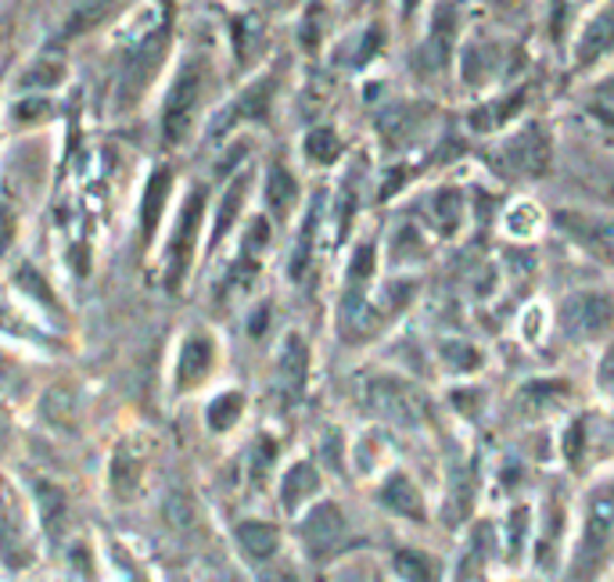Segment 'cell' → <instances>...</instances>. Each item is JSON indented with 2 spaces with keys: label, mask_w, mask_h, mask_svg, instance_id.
Segmentation results:
<instances>
[{
  "label": "cell",
  "mask_w": 614,
  "mask_h": 582,
  "mask_svg": "<svg viewBox=\"0 0 614 582\" xmlns=\"http://www.w3.org/2000/svg\"><path fill=\"white\" fill-rule=\"evenodd\" d=\"M381 503L399 518H417V522H424V500L406 474H389L385 489H381Z\"/></svg>",
  "instance_id": "cell-14"
},
{
  "label": "cell",
  "mask_w": 614,
  "mask_h": 582,
  "mask_svg": "<svg viewBox=\"0 0 614 582\" xmlns=\"http://www.w3.org/2000/svg\"><path fill=\"white\" fill-rule=\"evenodd\" d=\"M0 558H4L11 569H22V564H29L26 535H22V529H19L14 518H4V522H0Z\"/></svg>",
  "instance_id": "cell-28"
},
{
  "label": "cell",
  "mask_w": 614,
  "mask_h": 582,
  "mask_svg": "<svg viewBox=\"0 0 614 582\" xmlns=\"http://www.w3.org/2000/svg\"><path fill=\"white\" fill-rule=\"evenodd\" d=\"M561 223L567 227L572 234H578L582 244H590V249L601 255V259H611V231L604 223H593L586 217H575V212H564Z\"/></svg>",
  "instance_id": "cell-24"
},
{
  "label": "cell",
  "mask_w": 614,
  "mask_h": 582,
  "mask_svg": "<svg viewBox=\"0 0 614 582\" xmlns=\"http://www.w3.org/2000/svg\"><path fill=\"white\" fill-rule=\"evenodd\" d=\"M381 43H385V40H381V29L374 26V29H371V33H366V37H363V48H360V58H356V61H360V66H363V61H371V58L378 54V48H381Z\"/></svg>",
  "instance_id": "cell-43"
},
{
  "label": "cell",
  "mask_w": 614,
  "mask_h": 582,
  "mask_svg": "<svg viewBox=\"0 0 614 582\" xmlns=\"http://www.w3.org/2000/svg\"><path fill=\"white\" fill-rule=\"evenodd\" d=\"M320 14H324V11H320L316 4L310 8V14H305V22H302V43H305V48H316V40H320V26H316V19H320Z\"/></svg>",
  "instance_id": "cell-42"
},
{
  "label": "cell",
  "mask_w": 614,
  "mask_h": 582,
  "mask_svg": "<svg viewBox=\"0 0 614 582\" xmlns=\"http://www.w3.org/2000/svg\"><path fill=\"white\" fill-rule=\"evenodd\" d=\"M238 543L249 558L255 561H266L270 554H278V543H281V532L273 529L270 522H241L238 525Z\"/></svg>",
  "instance_id": "cell-20"
},
{
  "label": "cell",
  "mask_w": 614,
  "mask_h": 582,
  "mask_svg": "<svg viewBox=\"0 0 614 582\" xmlns=\"http://www.w3.org/2000/svg\"><path fill=\"white\" fill-rule=\"evenodd\" d=\"M0 37H4V26H0Z\"/></svg>",
  "instance_id": "cell-46"
},
{
  "label": "cell",
  "mask_w": 614,
  "mask_h": 582,
  "mask_svg": "<svg viewBox=\"0 0 614 582\" xmlns=\"http://www.w3.org/2000/svg\"><path fill=\"white\" fill-rule=\"evenodd\" d=\"M582 432H586V428H582V421H578V424H572V432H567L564 450H567V456H572V461H578V442H582Z\"/></svg>",
  "instance_id": "cell-44"
},
{
  "label": "cell",
  "mask_w": 614,
  "mask_h": 582,
  "mask_svg": "<svg viewBox=\"0 0 614 582\" xmlns=\"http://www.w3.org/2000/svg\"><path fill=\"white\" fill-rule=\"evenodd\" d=\"M320 212H324V205L313 202L310 217H305V223H302L299 244H295V259H291V278H302L305 263H310V255H313V241H316V227H320Z\"/></svg>",
  "instance_id": "cell-29"
},
{
  "label": "cell",
  "mask_w": 614,
  "mask_h": 582,
  "mask_svg": "<svg viewBox=\"0 0 614 582\" xmlns=\"http://www.w3.org/2000/svg\"><path fill=\"white\" fill-rule=\"evenodd\" d=\"M212 360H217V345H212V339L205 331L191 334L188 342H183L180 349V363H177V389L188 392L194 385H202V381L209 378L212 371Z\"/></svg>",
  "instance_id": "cell-10"
},
{
  "label": "cell",
  "mask_w": 614,
  "mask_h": 582,
  "mask_svg": "<svg viewBox=\"0 0 614 582\" xmlns=\"http://www.w3.org/2000/svg\"><path fill=\"white\" fill-rule=\"evenodd\" d=\"M241 413H244V395L241 392H223V395H217V400L209 403L205 421H209L212 432H227V428L238 424Z\"/></svg>",
  "instance_id": "cell-27"
},
{
  "label": "cell",
  "mask_w": 614,
  "mask_h": 582,
  "mask_svg": "<svg viewBox=\"0 0 614 582\" xmlns=\"http://www.w3.org/2000/svg\"><path fill=\"white\" fill-rule=\"evenodd\" d=\"M456 33H460V14H456L453 0H446V4H439V11H435L432 37H427V48H424V61H427V66H432V69L446 66L450 54H453Z\"/></svg>",
  "instance_id": "cell-12"
},
{
  "label": "cell",
  "mask_w": 614,
  "mask_h": 582,
  "mask_svg": "<svg viewBox=\"0 0 614 582\" xmlns=\"http://www.w3.org/2000/svg\"><path fill=\"white\" fill-rule=\"evenodd\" d=\"M205 94V66L202 61H188L180 69L173 90L165 98V112H162V141L165 144H183L188 133L194 127V116H198V104H202Z\"/></svg>",
  "instance_id": "cell-1"
},
{
  "label": "cell",
  "mask_w": 614,
  "mask_h": 582,
  "mask_svg": "<svg viewBox=\"0 0 614 582\" xmlns=\"http://www.w3.org/2000/svg\"><path fill=\"white\" fill-rule=\"evenodd\" d=\"M614 324V302L601 291H578L561 305V328L572 339H596Z\"/></svg>",
  "instance_id": "cell-5"
},
{
  "label": "cell",
  "mask_w": 614,
  "mask_h": 582,
  "mask_svg": "<svg viewBox=\"0 0 614 582\" xmlns=\"http://www.w3.org/2000/svg\"><path fill=\"white\" fill-rule=\"evenodd\" d=\"M51 112V104L48 101H22V104H14V119L19 122H37Z\"/></svg>",
  "instance_id": "cell-40"
},
{
  "label": "cell",
  "mask_w": 614,
  "mask_h": 582,
  "mask_svg": "<svg viewBox=\"0 0 614 582\" xmlns=\"http://www.w3.org/2000/svg\"><path fill=\"white\" fill-rule=\"evenodd\" d=\"M72 410H76V400L66 392V389H58V392H51L48 395V407H43V413L54 421V424H72Z\"/></svg>",
  "instance_id": "cell-35"
},
{
  "label": "cell",
  "mask_w": 614,
  "mask_h": 582,
  "mask_svg": "<svg viewBox=\"0 0 614 582\" xmlns=\"http://www.w3.org/2000/svg\"><path fill=\"white\" fill-rule=\"evenodd\" d=\"M371 270H374V244H360L356 259H352V267H349V281L363 284L366 278H371Z\"/></svg>",
  "instance_id": "cell-37"
},
{
  "label": "cell",
  "mask_w": 614,
  "mask_h": 582,
  "mask_svg": "<svg viewBox=\"0 0 614 582\" xmlns=\"http://www.w3.org/2000/svg\"><path fill=\"white\" fill-rule=\"evenodd\" d=\"M273 442L270 439H259V450H255V461H252V479L255 482H263V474H266V468L273 464Z\"/></svg>",
  "instance_id": "cell-39"
},
{
  "label": "cell",
  "mask_w": 614,
  "mask_h": 582,
  "mask_svg": "<svg viewBox=\"0 0 614 582\" xmlns=\"http://www.w3.org/2000/svg\"><path fill=\"white\" fill-rule=\"evenodd\" d=\"M119 8V0H80V4L72 8V14L66 19V29H61V37H80V33H90L94 26H101L109 14Z\"/></svg>",
  "instance_id": "cell-21"
},
{
  "label": "cell",
  "mask_w": 614,
  "mask_h": 582,
  "mask_svg": "<svg viewBox=\"0 0 614 582\" xmlns=\"http://www.w3.org/2000/svg\"><path fill=\"white\" fill-rule=\"evenodd\" d=\"M611 532H614V485H604L590 496L586 508V529H582V558H586V564L604 554Z\"/></svg>",
  "instance_id": "cell-7"
},
{
  "label": "cell",
  "mask_w": 614,
  "mask_h": 582,
  "mask_svg": "<svg viewBox=\"0 0 614 582\" xmlns=\"http://www.w3.org/2000/svg\"><path fill=\"white\" fill-rule=\"evenodd\" d=\"M316 485H320V474L310 461H302L295 464L288 474H284V485H281V503H284V511H299L305 496H313L316 493Z\"/></svg>",
  "instance_id": "cell-19"
},
{
  "label": "cell",
  "mask_w": 614,
  "mask_h": 582,
  "mask_svg": "<svg viewBox=\"0 0 614 582\" xmlns=\"http://www.w3.org/2000/svg\"><path fill=\"white\" fill-rule=\"evenodd\" d=\"M259 33H263V26H259V19H252V14H249V19H238L234 22V51H238V61H244V58H249V40L252 37H259Z\"/></svg>",
  "instance_id": "cell-36"
},
{
  "label": "cell",
  "mask_w": 614,
  "mask_h": 582,
  "mask_svg": "<svg viewBox=\"0 0 614 582\" xmlns=\"http://www.w3.org/2000/svg\"><path fill=\"white\" fill-rule=\"evenodd\" d=\"M489 4H496V8H514L517 0H489Z\"/></svg>",
  "instance_id": "cell-45"
},
{
  "label": "cell",
  "mask_w": 614,
  "mask_h": 582,
  "mask_svg": "<svg viewBox=\"0 0 614 582\" xmlns=\"http://www.w3.org/2000/svg\"><path fill=\"white\" fill-rule=\"evenodd\" d=\"M432 212L439 220V231L442 234H453L460 227V212H464V198H460L456 191H439L435 202H432Z\"/></svg>",
  "instance_id": "cell-31"
},
{
  "label": "cell",
  "mask_w": 614,
  "mask_h": 582,
  "mask_svg": "<svg viewBox=\"0 0 614 582\" xmlns=\"http://www.w3.org/2000/svg\"><path fill=\"white\" fill-rule=\"evenodd\" d=\"M244 191H249V173H241V177L227 188L223 205H220V217H217V231H212V244H220L223 234L230 231V227H234L238 212H241V205H244Z\"/></svg>",
  "instance_id": "cell-26"
},
{
  "label": "cell",
  "mask_w": 614,
  "mask_h": 582,
  "mask_svg": "<svg viewBox=\"0 0 614 582\" xmlns=\"http://www.w3.org/2000/svg\"><path fill=\"white\" fill-rule=\"evenodd\" d=\"M525 98H529V90H514V94H506L503 101H493V104H482V109H474L467 116V122H471L474 130H496V127H503V122L521 109V104H525Z\"/></svg>",
  "instance_id": "cell-23"
},
{
  "label": "cell",
  "mask_w": 614,
  "mask_h": 582,
  "mask_svg": "<svg viewBox=\"0 0 614 582\" xmlns=\"http://www.w3.org/2000/svg\"><path fill=\"white\" fill-rule=\"evenodd\" d=\"M169 191H173V173L169 170H155L148 177V188H144V198H141V223H144V241L155 238L159 231V220H162V205Z\"/></svg>",
  "instance_id": "cell-13"
},
{
  "label": "cell",
  "mask_w": 614,
  "mask_h": 582,
  "mask_svg": "<svg viewBox=\"0 0 614 582\" xmlns=\"http://www.w3.org/2000/svg\"><path fill=\"white\" fill-rule=\"evenodd\" d=\"M299 532L305 540V550H310L313 558H324L328 550L338 546V540H342V532H345L342 511H338L334 503H320V508H313L310 514H305V522H302Z\"/></svg>",
  "instance_id": "cell-9"
},
{
  "label": "cell",
  "mask_w": 614,
  "mask_h": 582,
  "mask_svg": "<svg viewBox=\"0 0 614 582\" xmlns=\"http://www.w3.org/2000/svg\"><path fill=\"white\" fill-rule=\"evenodd\" d=\"M550 162H554V141H550V127L540 119L521 127L503 144V165L517 177H546Z\"/></svg>",
  "instance_id": "cell-3"
},
{
  "label": "cell",
  "mask_w": 614,
  "mask_h": 582,
  "mask_svg": "<svg viewBox=\"0 0 614 582\" xmlns=\"http://www.w3.org/2000/svg\"><path fill=\"white\" fill-rule=\"evenodd\" d=\"M66 72H69V66H66V58H61V54H40L33 66L22 72V87L26 90L58 87L61 80H66Z\"/></svg>",
  "instance_id": "cell-25"
},
{
  "label": "cell",
  "mask_w": 614,
  "mask_h": 582,
  "mask_svg": "<svg viewBox=\"0 0 614 582\" xmlns=\"http://www.w3.org/2000/svg\"><path fill=\"white\" fill-rule=\"evenodd\" d=\"M305 155H310L313 162H320V165H328V162H334L338 155H342V141H338L334 130L320 127V130H313L310 137H305Z\"/></svg>",
  "instance_id": "cell-30"
},
{
  "label": "cell",
  "mask_w": 614,
  "mask_h": 582,
  "mask_svg": "<svg viewBox=\"0 0 614 582\" xmlns=\"http://www.w3.org/2000/svg\"><path fill=\"white\" fill-rule=\"evenodd\" d=\"M395 572L403 579H432V561L424 554H413V550H403V554L395 558Z\"/></svg>",
  "instance_id": "cell-34"
},
{
  "label": "cell",
  "mask_w": 614,
  "mask_h": 582,
  "mask_svg": "<svg viewBox=\"0 0 614 582\" xmlns=\"http://www.w3.org/2000/svg\"><path fill=\"white\" fill-rule=\"evenodd\" d=\"M611 48H614V0L596 11L586 22V29H582V37L575 43V61L578 66H593V61H601Z\"/></svg>",
  "instance_id": "cell-11"
},
{
  "label": "cell",
  "mask_w": 614,
  "mask_h": 582,
  "mask_svg": "<svg viewBox=\"0 0 614 582\" xmlns=\"http://www.w3.org/2000/svg\"><path fill=\"white\" fill-rule=\"evenodd\" d=\"M278 371H281V385L299 395L305 385V371H310V349L299 339V334H288L284 349H281V360H278Z\"/></svg>",
  "instance_id": "cell-15"
},
{
  "label": "cell",
  "mask_w": 614,
  "mask_h": 582,
  "mask_svg": "<svg viewBox=\"0 0 614 582\" xmlns=\"http://www.w3.org/2000/svg\"><path fill=\"white\" fill-rule=\"evenodd\" d=\"M525 532H529V508H517L511 514V525H506V540H511V558H517L521 543H525Z\"/></svg>",
  "instance_id": "cell-38"
},
{
  "label": "cell",
  "mask_w": 614,
  "mask_h": 582,
  "mask_svg": "<svg viewBox=\"0 0 614 582\" xmlns=\"http://www.w3.org/2000/svg\"><path fill=\"white\" fill-rule=\"evenodd\" d=\"M141 479H144V461H141V456L119 450V453L112 456V468H109L112 496H115V500H133L137 493H141Z\"/></svg>",
  "instance_id": "cell-16"
},
{
  "label": "cell",
  "mask_w": 614,
  "mask_h": 582,
  "mask_svg": "<svg viewBox=\"0 0 614 582\" xmlns=\"http://www.w3.org/2000/svg\"><path fill=\"white\" fill-rule=\"evenodd\" d=\"M299 202V180L291 177L284 165H273L266 173V205L278 220H284L291 209Z\"/></svg>",
  "instance_id": "cell-18"
},
{
  "label": "cell",
  "mask_w": 614,
  "mask_h": 582,
  "mask_svg": "<svg viewBox=\"0 0 614 582\" xmlns=\"http://www.w3.org/2000/svg\"><path fill=\"white\" fill-rule=\"evenodd\" d=\"M442 360H446L456 374H464V371H474V367L482 363L479 357V349H471L467 342H446L442 345Z\"/></svg>",
  "instance_id": "cell-33"
},
{
  "label": "cell",
  "mask_w": 614,
  "mask_h": 582,
  "mask_svg": "<svg viewBox=\"0 0 614 582\" xmlns=\"http://www.w3.org/2000/svg\"><path fill=\"white\" fill-rule=\"evenodd\" d=\"M424 122V109L421 104H395V109H389L385 116H381V133H385L389 144H406L413 133H417V127Z\"/></svg>",
  "instance_id": "cell-17"
},
{
  "label": "cell",
  "mask_w": 614,
  "mask_h": 582,
  "mask_svg": "<svg viewBox=\"0 0 614 582\" xmlns=\"http://www.w3.org/2000/svg\"><path fill=\"white\" fill-rule=\"evenodd\" d=\"M19 288L26 291V295H33L37 302H43V305H48L51 313H58V299L51 295L48 281H43L40 273L33 270V267H22V270H19Z\"/></svg>",
  "instance_id": "cell-32"
},
{
  "label": "cell",
  "mask_w": 614,
  "mask_h": 582,
  "mask_svg": "<svg viewBox=\"0 0 614 582\" xmlns=\"http://www.w3.org/2000/svg\"><path fill=\"white\" fill-rule=\"evenodd\" d=\"M366 400H371V410L378 418H385L399 428H417L427 418V400L417 392L403 385L395 378H381L366 389Z\"/></svg>",
  "instance_id": "cell-4"
},
{
  "label": "cell",
  "mask_w": 614,
  "mask_h": 582,
  "mask_svg": "<svg viewBox=\"0 0 614 582\" xmlns=\"http://www.w3.org/2000/svg\"><path fill=\"white\" fill-rule=\"evenodd\" d=\"M202 217H205V191L194 188L188 194V202H183V209H180V220H177L173 238H169V252H165V288L169 291H177L183 284V278H188V270L194 263Z\"/></svg>",
  "instance_id": "cell-2"
},
{
  "label": "cell",
  "mask_w": 614,
  "mask_h": 582,
  "mask_svg": "<svg viewBox=\"0 0 614 582\" xmlns=\"http://www.w3.org/2000/svg\"><path fill=\"white\" fill-rule=\"evenodd\" d=\"M273 90H278V80H273V76H263V80H255L249 90H244V94L230 104V109L212 122V137H223L227 130H234L238 122H249V119H270V101H273Z\"/></svg>",
  "instance_id": "cell-8"
},
{
  "label": "cell",
  "mask_w": 614,
  "mask_h": 582,
  "mask_svg": "<svg viewBox=\"0 0 614 582\" xmlns=\"http://www.w3.org/2000/svg\"><path fill=\"white\" fill-rule=\"evenodd\" d=\"M165 29H155V33H148L141 40V48H137L127 61V72H122V87H119V109H130L148 90V83L155 80V72L162 66V54H165Z\"/></svg>",
  "instance_id": "cell-6"
},
{
  "label": "cell",
  "mask_w": 614,
  "mask_h": 582,
  "mask_svg": "<svg viewBox=\"0 0 614 582\" xmlns=\"http://www.w3.org/2000/svg\"><path fill=\"white\" fill-rule=\"evenodd\" d=\"M14 227H19V220H14V212H11L8 205H0V255H4V252L11 249Z\"/></svg>",
  "instance_id": "cell-41"
},
{
  "label": "cell",
  "mask_w": 614,
  "mask_h": 582,
  "mask_svg": "<svg viewBox=\"0 0 614 582\" xmlns=\"http://www.w3.org/2000/svg\"><path fill=\"white\" fill-rule=\"evenodd\" d=\"M33 496H37L40 518H43V529H48V535H58L66 529V514H69L66 493L54 489L51 482H33Z\"/></svg>",
  "instance_id": "cell-22"
}]
</instances>
